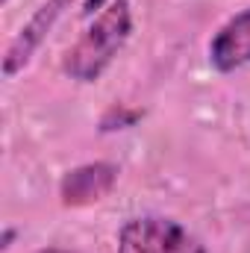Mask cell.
Returning <instances> with one entry per match:
<instances>
[{"label":"cell","instance_id":"cell-1","mask_svg":"<svg viewBox=\"0 0 250 253\" xmlns=\"http://www.w3.org/2000/svg\"><path fill=\"white\" fill-rule=\"evenodd\" d=\"M132 33V6L129 0H112L94 15L83 36L65 53L62 68L77 83H97L103 71L118 59Z\"/></svg>","mask_w":250,"mask_h":253},{"label":"cell","instance_id":"cell-2","mask_svg":"<svg viewBox=\"0 0 250 253\" xmlns=\"http://www.w3.org/2000/svg\"><path fill=\"white\" fill-rule=\"evenodd\" d=\"M115 253H206V245L174 218L141 215L121 227Z\"/></svg>","mask_w":250,"mask_h":253},{"label":"cell","instance_id":"cell-3","mask_svg":"<svg viewBox=\"0 0 250 253\" xmlns=\"http://www.w3.org/2000/svg\"><path fill=\"white\" fill-rule=\"evenodd\" d=\"M71 3H74V0H44V3L30 15V21L18 30V36L9 42V47H6V53H3V77H6V80H12L15 74H21V71L30 65V59L36 56V50L44 44V39H47L50 30L56 27V21L71 9Z\"/></svg>","mask_w":250,"mask_h":253},{"label":"cell","instance_id":"cell-4","mask_svg":"<svg viewBox=\"0 0 250 253\" xmlns=\"http://www.w3.org/2000/svg\"><path fill=\"white\" fill-rule=\"evenodd\" d=\"M118 165L112 162H88L68 171L59 183V197L65 206H91L103 200L118 183Z\"/></svg>","mask_w":250,"mask_h":253},{"label":"cell","instance_id":"cell-5","mask_svg":"<svg viewBox=\"0 0 250 253\" xmlns=\"http://www.w3.org/2000/svg\"><path fill=\"white\" fill-rule=\"evenodd\" d=\"M209 65L221 74H233L250 65V9L233 15L209 42Z\"/></svg>","mask_w":250,"mask_h":253},{"label":"cell","instance_id":"cell-6","mask_svg":"<svg viewBox=\"0 0 250 253\" xmlns=\"http://www.w3.org/2000/svg\"><path fill=\"white\" fill-rule=\"evenodd\" d=\"M141 118V112L138 109H126V106H112L106 115H103V121H100V129L103 132H109V129H126V126H132L135 121Z\"/></svg>","mask_w":250,"mask_h":253},{"label":"cell","instance_id":"cell-7","mask_svg":"<svg viewBox=\"0 0 250 253\" xmlns=\"http://www.w3.org/2000/svg\"><path fill=\"white\" fill-rule=\"evenodd\" d=\"M109 3H112V0H83V9H80V12H83L85 18H94V15H97L100 9H106Z\"/></svg>","mask_w":250,"mask_h":253},{"label":"cell","instance_id":"cell-8","mask_svg":"<svg viewBox=\"0 0 250 253\" xmlns=\"http://www.w3.org/2000/svg\"><path fill=\"white\" fill-rule=\"evenodd\" d=\"M12 242H15V230H12V227H6V230H3V245H0V248H3V251H9V248H12Z\"/></svg>","mask_w":250,"mask_h":253},{"label":"cell","instance_id":"cell-9","mask_svg":"<svg viewBox=\"0 0 250 253\" xmlns=\"http://www.w3.org/2000/svg\"><path fill=\"white\" fill-rule=\"evenodd\" d=\"M39 253H80V251H65V248H44V251Z\"/></svg>","mask_w":250,"mask_h":253},{"label":"cell","instance_id":"cell-10","mask_svg":"<svg viewBox=\"0 0 250 253\" xmlns=\"http://www.w3.org/2000/svg\"><path fill=\"white\" fill-rule=\"evenodd\" d=\"M3 3H9V0H3Z\"/></svg>","mask_w":250,"mask_h":253}]
</instances>
